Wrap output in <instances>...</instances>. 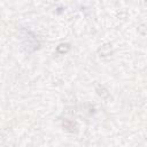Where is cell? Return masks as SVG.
Wrapping results in <instances>:
<instances>
[{"mask_svg":"<svg viewBox=\"0 0 147 147\" xmlns=\"http://www.w3.org/2000/svg\"><path fill=\"white\" fill-rule=\"evenodd\" d=\"M62 125H63L64 130H67V131H69V132H74V131H76V129H77L76 123H75L74 121H71V119H68V118L63 119Z\"/></svg>","mask_w":147,"mask_h":147,"instance_id":"cell-1","label":"cell"},{"mask_svg":"<svg viewBox=\"0 0 147 147\" xmlns=\"http://www.w3.org/2000/svg\"><path fill=\"white\" fill-rule=\"evenodd\" d=\"M95 91H96V94H98L101 99H103V100H108V99L110 98L109 92H108L103 86H101V85H98L96 88H95Z\"/></svg>","mask_w":147,"mask_h":147,"instance_id":"cell-2","label":"cell"},{"mask_svg":"<svg viewBox=\"0 0 147 147\" xmlns=\"http://www.w3.org/2000/svg\"><path fill=\"white\" fill-rule=\"evenodd\" d=\"M69 49H70V45L69 44H60L56 47V52L59 54H64V53L69 52Z\"/></svg>","mask_w":147,"mask_h":147,"instance_id":"cell-3","label":"cell"}]
</instances>
